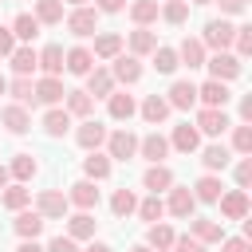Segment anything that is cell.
Here are the masks:
<instances>
[{"instance_id":"bcb514c9","label":"cell","mask_w":252,"mask_h":252,"mask_svg":"<svg viewBox=\"0 0 252 252\" xmlns=\"http://www.w3.org/2000/svg\"><path fill=\"white\" fill-rule=\"evenodd\" d=\"M28 197H32V193H28L24 185H8V189H4V205H8V209H16V213L28 205Z\"/></svg>"},{"instance_id":"52a82bcc","label":"cell","mask_w":252,"mask_h":252,"mask_svg":"<svg viewBox=\"0 0 252 252\" xmlns=\"http://www.w3.org/2000/svg\"><path fill=\"white\" fill-rule=\"evenodd\" d=\"M75 142H79L83 150H98V146L106 142V126H102V122H94V118H87V122L75 130Z\"/></svg>"},{"instance_id":"d6986e66","label":"cell","mask_w":252,"mask_h":252,"mask_svg":"<svg viewBox=\"0 0 252 252\" xmlns=\"http://www.w3.org/2000/svg\"><path fill=\"white\" fill-rule=\"evenodd\" d=\"M35 67H43L47 79H59V71H63V47H59V43H47V47L39 51V63H35Z\"/></svg>"},{"instance_id":"f6af8a7d","label":"cell","mask_w":252,"mask_h":252,"mask_svg":"<svg viewBox=\"0 0 252 252\" xmlns=\"http://www.w3.org/2000/svg\"><path fill=\"white\" fill-rule=\"evenodd\" d=\"M161 16H165V24H185V16H189V4H185V0H169V4L161 8Z\"/></svg>"},{"instance_id":"8992f818","label":"cell","mask_w":252,"mask_h":252,"mask_svg":"<svg viewBox=\"0 0 252 252\" xmlns=\"http://www.w3.org/2000/svg\"><path fill=\"white\" fill-rule=\"evenodd\" d=\"M106 146H110V158H118V161H130V158L138 154V138H134L130 130L106 134Z\"/></svg>"},{"instance_id":"cb8c5ba5","label":"cell","mask_w":252,"mask_h":252,"mask_svg":"<svg viewBox=\"0 0 252 252\" xmlns=\"http://www.w3.org/2000/svg\"><path fill=\"white\" fill-rule=\"evenodd\" d=\"M8 59H12V71L24 75V79H32V71H35V63H39V55H35L32 47H16Z\"/></svg>"},{"instance_id":"4316f807","label":"cell","mask_w":252,"mask_h":252,"mask_svg":"<svg viewBox=\"0 0 252 252\" xmlns=\"http://www.w3.org/2000/svg\"><path fill=\"white\" fill-rule=\"evenodd\" d=\"M43 130H47L51 138L67 134V130H71V114H67V110H59V106H51V110L43 114Z\"/></svg>"},{"instance_id":"ab89813d","label":"cell","mask_w":252,"mask_h":252,"mask_svg":"<svg viewBox=\"0 0 252 252\" xmlns=\"http://www.w3.org/2000/svg\"><path fill=\"white\" fill-rule=\"evenodd\" d=\"M130 16H134L138 28H146L150 20H158V0H138V4H130Z\"/></svg>"},{"instance_id":"680465c9","label":"cell","mask_w":252,"mask_h":252,"mask_svg":"<svg viewBox=\"0 0 252 252\" xmlns=\"http://www.w3.org/2000/svg\"><path fill=\"white\" fill-rule=\"evenodd\" d=\"M16 252H43V244H35V240H24Z\"/></svg>"},{"instance_id":"74e56055","label":"cell","mask_w":252,"mask_h":252,"mask_svg":"<svg viewBox=\"0 0 252 252\" xmlns=\"http://www.w3.org/2000/svg\"><path fill=\"white\" fill-rule=\"evenodd\" d=\"M134 98L130 94H110V118H118V122H130L134 118Z\"/></svg>"},{"instance_id":"60d3db41","label":"cell","mask_w":252,"mask_h":252,"mask_svg":"<svg viewBox=\"0 0 252 252\" xmlns=\"http://www.w3.org/2000/svg\"><path fill=\"white\" fill-rule=\"evenodd\" d=\"M8 91L16 94V102H20V106H28V102H35V87H32V79H24V75H16V79L8 83Z\"/></svg>"},{"instance_id":"836d02e7","label":"cell","mask_w":252,"mask_h":252,"mask_svg":"<svg viewBox=\"0 0 252 252\" xmlns=\"http://www.w3.org/2000/svg\"><path fill=\"white\" fill-rule=\"evenodd\" d=\"M122 51V35H114V32H102L98 39H94V55L98 59H114Z\"/></svg>"},{"instance_id":"03108f58","label":"cell","mask_w":252,"mask_h":252,"mask_svg":"<svg viewBox=\"0 0 252 252\" xmlns=\"http://www.w3.org/2000/svg\"><path fill=\"white\" fill-rule=\"evenodd\" d=\"M193 4H213V0H193Z\"/></svg>"},{"instance_id":"7402d4cb","label":"cell","mask_w":252,"mask_h":252,"mask_svg":"<svg viewBox=\"0 0 252 252\" xmlns=\"http://www.w3.org/2000/svg\"><path fill=\"white\" fill-rule=\"evenodd\" d=\"M189 228H193V236H197L201 244H209V240H224V228H220L217 220H209V217H189Z\"/></svg>"},{"instance_id":"b9f144b4","label":"cell","mask_w":252,"mask_h":252,"mask_svg":"<svg viewBox=\"0 0 252 252\" xmlns=\"http://www.w3.org/2000/svg\"><path fill=\"white\" fill-rule=\"evenodd\" d=\"M161 213H165V201H161L158 193H154V197H146V201L138 205V217H142V220H150V224H158V220H161Z\"/></svg>"},{"instance_id":"f5cc1de1","label":"cell","mask_w":252,"mask_h":252,"mask_svg":"<svg viewBox=\"0 0 252 252\" xmlns=\"http://www.w3.org/2000/svg\"><path fill=\"white\" fill-rule=\"evenodd\" d=\"M43 252H75V240H71V236H55Z\"/></svg>"},{"instance_id":"e7e4bbea","label":"cell","mask_w":252,"mask_h":252,"mask_svg":"<svg viewBox=\"0 0 252 252\" xmlns=\"http://www.w3.org/2000/svg\"><path fill=\"white\" fill-rule=\"evenodd\" d=\"M71 4H75V8H83V4H87V0H71Z\"/></svg>"},{"instance_id":"be15d7a7","label":"cell","mask_w":252,"mask_h":252,"mask_svg":"<svg viewBox=\"0 0 252 252\" xmlns=\"http://www.w3.org/2000/svg\"><path fill=\"white\" fill-rule=\"evenodd\" d=\"M4 91H8V79H4V75H0V94H4Z\"/></svg>"},{"instance_id":"c3c4849f","label":"cell","mask_w":252,"mask_h":252,"mask_svg":"<svg viewBox=\"0 0 252 252\" xmlns=\"http://www.w3.org/2000/svg\"><path fill=\"white\" fill-rule=\"evenodd\" d=\"M173 248H177V252H205V244H201L197 236H189V232H185V236H173Z\"/></svg>"},{"instance_id":"d6a6232c","label":"cell","mask_w":252,"mask_h":252,"mask_svg":"<svg viewBox=\"0 0 252 252\" xmlns=\"http://www.w3.org/2000/svg\"><path fill=\"white\" fill-rule=\"evenodd\" d=\"M165 114H169V102H165L161 94H150V98L142 102V118H146V122L158 126V122H165Z\"/></svg>"},{"instance_id":"ee69618b","label":"cell","mask_w":252,"mask_h":252,"mask_svg":"<svg viewBox=\"0 0 252 252\" xmlns=\"http://www.w3.org/2000/svg\"><path fill=\"white\" fill-rule=\"evenodd\" d=\"M154 67H158L161 75L177 71V51H173V47H154Z\"/></svg>"},{"instance_id":"44dd1931","label":"cell","mask_w":252,"mask_h":252,"mask_svg":"<svg viewBox=\"0 0 252 252\" xmlns=\"http://www.w3.org/2000/svg\"><path fill=\"white\" fill-rule=\"evenodd\" d=\"M138 150H142V158H150L154 165H161V158L169 154V138H161V134H146V138L138 142Z\"/></svg>"},{"instance_id":"4fadbf2b","label":"cell","mask_w":252,"mask_h":252,"mask_svg":"<svg viewBox=\"0 0 252 252\" xmlns=\"http://www.w3.org/2000/svg\"><path fill=\"white\" fill-rule=\"evenodd\" d=\"M169 106H177V110H189L193 102H197V87L189 83V79H177L173 87H169V98H165Z\"/></svg>"},{"instance_id":"6125c7cd","label":"cell","mask_w":252,"mask_h":252,"mask_svg":"<svg viewBox=\"0 0 252 252\" xmlns=\"http://www.w3.org/2000/svg\"><path fill=\"white\" fill-rule=\"evenodd\" d=\"M130 252H154V248H146V244H134V248H130Z\"/></svg>"},{"instance_id":"9c48e42d","label":"cell","mask_w":252,"mask_h":252,"mask_svg":"<svg viewBox=\"0 0 252 252\" xmlns=\"http://www.w3.org/2000/svg\"><path fill=\"white\" fill-rule=\"evenodd\" d=\"M87 94H91V98H110V94H114V75L102 71V67H94V71L87 75Z\"/></svg>"},{"instance_id":"8d00e7d4","label":"cell","mask_w":252,"mask_h":252,"mask_svg":"<svg viewBox=\"0 0 252 252\" xmlns=\"http://www.w3.org/2000/svg\"><path fill=\"white\" fill-rule=\"evenodd\" d=\"M12 35H16V39H35V35H39V20L28 16V12H20L16 24H12Z\"/></svg>"},{"instance_id":"6f0895ef","label":"cell","mask_w":252,"mask_h":252,"mask_svg":"<svg viewBox=\"0 0 252 252\" xmlns=\"http://www.w3.org/2000/svg\"><path fill=\"white\" fill-rule=\"evenodd\" d=\"M240 118H244V122L252 118V98H240Z\"/></svg>"},{"instance_id":"ba28073f","label":"cell","mask_w":252,"mask_h":252,"mask_svg":"<svg viewBox=\"0 0 252 252\" xmlns=\"http://www.w3.org/2000/svg\"><path fill=\"white\" fill-rule=\"evenodd\" d=\"M220 213H224L228 220H244V217H248V193H244V189L220 193Z\"/></svg>"},{"instance_id":"816d5d0a","label":"cell","mask_w":252,"mask_h":252,"mask_svg":"<svg viewBox=\"0 0 252 252\" xmlns=\"http://www.w3.org/2000/svg\"><path fill=\"white\" fill-rule=\"evenodd\" d=\"M248 181H252V161L244 158V161L236 165V185H240V189H248Z\"/></svg>"},{"instance_id":"3957f363","label":"cell","mask_w":252,"mask_h":252,"mask_svg":"<svg viewBox=\"0 0 252 252\" xmlns=\"http://www.w3.org/2000/svg\"><path fill=\"white\" fill-rule=\"evenodd\" d=\"M67 32L71 35H94L98 32V12L94 8H75L67 16Z\"/></svg>"},{"instance_id":"d590c367","label":"cell","mask_w":252,"mask_h":252,"mask_svg":"<svg viewBox=\"0 0 252 252\" xmlns=\"http://www.w3.org/2000/svg\"><path fill=\"white\" fill-rule=\"evenodd\" d=\"M35 20L39 24H59L63 20V0H35Z\"/></svg>"},{"instance_id":"e575fe53","label":"cell","mask_w":252,"mask_h":252,"mask_svg":"<svg viewBox=\"0 0 252 252\" xmlns=\"http://www.w3.org/2000/svg\"><path fill=\"white\" fill-rule=\"evenodd\" d=\"M94 110V98L87 94V91H67V114H79V118H87Z\"/></svg>"},{"instance_id":"5b68a950","label":"cell","mask_w":252,"mask_h":252,"mask_svg":"<svg viewBox=\"0 0 252 252\" xmlns=\"http://www.w3.org/2000/svg\"><path fill=\"white\" fill-rule=\"evenodd\" d=\"M224 130H228V114H224V110H213V106H205V110L197 114V134L220 138Z\"/></svg>"},{"instance_id":"277c9868","label":"cell","mask_w":252,"mask_h":252,"mask_svg":"<svg viewBox=\"0 0 252 252\" xmlns=\"http://www.w3.org/2000/svg\"><path fill=\"white\" fill-rule=\"evenodd\" d=\"M205 67L213 71V79H217V83H228V79H236V75H240V59H236V55H228V51H217Z\"/></svg>"},{"instance_id":"7a4b0ae2","label":"cell","mask_w":252,"mask_h":252,"mask_svg":"<svg viewBox=\"0 0 252 252\" xmlns=\"http://www.w3.org/2000/svg\"><path fill=\"white\" fill-rule=\"evenodd\" d=\"M232 35H236V28H232L228 20H209V24H205V35H201V43H209V47L224 51V47L232 43Z\"/></svg>"},{"instance_id":"e0dca14e","label":"cell","mask_w":252,"mask_h":252,"mask_svg":"<svg viewBox=\"0 0 252 252\" xmlns=\"http://www.w3.org/2000/svg\"><path fill=\"white\" fill-rule=\"evenodd\" d=\"M173 217H181V220H189L193 217V209H197V197L189 193V189H169V205H165Z\"/></svg>"},{"instance_id":"11a10c76","label":"cell","mask_w":252,"mask_h":252,"mask_svg":"<svg viewBox=\"0 0 252 252\" xmlns=\"http://www.w3.org/2000/svg\"><path fill=\"white\" fill-rule=\"evenodd\" d=\"M94 12H122V0H94Z\"/></svg>"},{"instance_id":"d4e9b609","label":"cell","mask_w":252,"mask_h":252,"mask_svg":"<svg viewBox=\"0 0 252 252\" xmlns=\"http://www.w3.org/2000/svg\"><path fill=\"white\" fill-rule=\"evenodd\" d=\"M83 173H87V181H102V177H110V158L98 154V150H91V158L83 161Z\"/></svg>"},{"instance_id":"7c38bea8","label":"cell","mask_w":252,"mask_h":252,"mask_svg":"<svg viewBox=\"0 0 252 252\" xmlns=\"http://www.w3.org/2000/svg\"><path fill=\"white\" fill-rule=\"evenodd\" d=\"M32 87H35V102H43V106L63 102V94H67V91H63V83H59V79H47V75H43L39 83H32Z\"/></svg>"},{"instance_id":"ac0fdd59","label":"cell","mask_w":252,"mask_h":252,"mask_svg":"<svg viewBox=\"0 0 252 252\" xmlns=\"http://www.w3.org/2000/svg\"><path fill=\"white\" fill-rule=\"evenodd\" d=\"M43 224H47V220H43L35 209H32V213H28V209H20V213H16V232H20L24 240H35V236L43 232Z\"/></svg>"},{"instance_id":"681fc988","label":"cell","mask_w":252,"mask_h":252,"mask_svg":"<svg viewBox=\"0 0 252 252\" xmlns=\"http://www.w3.org/2000/svg\"><path fill=\"white\" fill-rule=\"evenodd\" d=\"M232 39H236V51L240 55H252V28H236Z\"/></svg>"},{"instance_id":"db71d44e","label":"cell","mask_w":252,"mask_h":252,"mask_svg":"<svg viewBox=\"0 0 252 252\" xmlns=\"http://www.w3.org/2000/svg\"><path fill=\"white\" fill-rule=\"evenodd\" d=\"M16 51V35H12V28H0V55H12Z\"/></svg>"},{"instance_id":"6da1fadb","label":"cell","mask_w":252,"mask_h":252,"mask_svg":"<svg viewBox=\"0 0 252 252\" xmlns=\"http://www.w3.org/2000/svg\"><path fill=\"white\" fill-rule=\"evenodd\" d=\"M67 205H71V201H67L59 189H43V193L35 197V213H39L43 220H59V217L67 213Z\"/></svg>"},{"instance_id":"484cf974","label":"cell","mask_w":252,"mask_h":252,"mask_svg":"<svg viewBox=\"0 0 252 252\" xmlns=\"http://www.w3.org/2000/svg\"><path fill=\"white\" fill-rule=\"evenodd\" d=\"M67 236H71V240H91V236H94V217H91V213H75V217L67 220Z\"/></svg>"},{"instance_id":"83f0119b","label":"cell","mask_w":252,"mask_h":252,"mask_svg":"<svg viewBox=\"0 0 252 252\" xmlns=\"http://www.w3.org/2000/svg\"><path fill=\"white\" fill-rule=\"evenodd\" d=\"M228 146H220V142H213V146H205V154H201V161H205V169L209 173H217V169H224L228 165Z\"/></svg>"},{"instance_id":"9f6ffc18","label":"cell","mask_w":252,"mask_h":252,"mask_svg":"<svg viewBox=\"0 0 252 252\" xmlns=\"http://www.w3.org/2000/svg\"><path fill=\"white\" fill-rule=\"evenodd\" d=\"M217 4H220V12H228V16L244 12V0H217Z\"/></svg>"},{"instance_id":"f1b7e54d","label":"cell","mask_w":252,"mask_h":252,"mask_svg":"<svg viewBox=\"0 0 252 252\" xmlns=\"http://www.w3.org/2000/svg\"><path fill=\"white\" fill-rule=\"evenodd\" d=\"M142 185H146L150 193H161V189H169V185H173V173H169L165 165H150V169H146V177H142Z\"/></svg>"},{"instance_id":"94428289","label":"cell","mask_w":252,"mask_h":252,"mask_svg":"<svg viewBox=\"0 0 252 252\" xmlns=\"http://www.w3.org/2000/svg\"><path fill=\"white\" fill-rule=\"evenodd\" d=\"M8 177H12V173H8V165H0V189H8Z\"/></svg>"},{"instance_id":"9a60e30c","label":"cell","mask_w":252,"mask_h":252,"mask_svg":"<svg viewBox=\"0 0 252 252\" xmlns=\"http://www.w3.org/2000/svg\"><path fill=\"white\" fill-rule=\"evenodd\" d=\"M0 122L12 130V134H24V130H32V118H28V106H20V102H12V106H4L0 110Z\"/></svg>"},{"instance_id":"1f68e13d","label":"cell","mask_w":252,"mask_h":252,"mask_svg":"<svg viewBox=\"0 0 252 252\" xmlns=\"http://www.w3.org/2000/svg\"><path fill=\"white\" fill-rule=\"evenodd\" d=\"M158 47V35L150 32V28H138V32H130V51H134V59L138 55H150Z\"/></svg>"},{"instance_id":"603a6c76","label":"cell","mask_w":252,"mask_h":252,"mask_svg":"<svg viewBox=\"0 0 252 252\" xmlns=\"http://www.w3.org/2000/svg\"><path fill=\"white\" fill-rule=\"evenodd\" d=\"M169 146H173V150H181V154H193V150L201 146L197 126H189V122H185V126H177V130H173V138H169Z\"/></svg>"},{"instance_id":"2e32d148","label":"cell","mask_w":252,"mask_h":252,"mask_svg":"<svg viewBox=\"0 0 252 252\" xmlns=\"http://www.w3.org/2000/svg\"><path fill=\"white\" fill-rule=\"evenodd\" d=\"M67 201H71V205H79L83 213H87V209H94V205H98V189H94V181H75V185H71V193H67Z\"/></svg>"},{"instance_id":"5bb4252c","label":"cell","mask_w":252,"mask_h":252,"mask_svg":"<svg viewBox=\"0 0 252 252\" xmlns=\"http://www.w3.org/2000/svg\"><path fill=\"white\" fill-rule=\"evenodd\" d=\"M197 98H205V106H213V110H224V102H228L232 94H228V87H224V83L209 79L205 87H197Z\"/></svg>"},{"instance_id":"4dcf8cb0","label":"cell","mask_w":252,"mask_h":252,"mask_svg":"<svg viewBox=\"0 0 252 252\" xmlns=\"http://www.w3.org/2000/svg\"><path fill=\"white\" fill-rule=\"evenodd\" d=\"M146 248H158V252H165V248H173V228L169 224H150V232H146Z\"/></svg>"},{"instance_id":"7dc6e473","label":"cell","mask_w":252,"mask_h":252,"mask_svg":"<svg viewBox=\"0 0 252 252\" xmlns=\"http://www.w3.org/2000/svg\"><path fill=\"white\" fill-rule=\"evenodd\" d=\"M232 146H236L240 154H252V126H236V130H232Z\"/></svg>"},{"instance_id":"8fae6325","label":"cell","mask_w":252,"mask_h":252,"mask_svg":"<svg viewBox=\"0 0 252 252\" xmlns=\"http://www.w3.org/2000/svg\"><path fill=\"white\" fill-rule=\"evenodd\" d=\"M63 67H67L71 75H91V71H94V55H91L87 47H71V51L63 55Z\"/></svg>"},{"instance_id":"91938a15","label":"cell","mask_w":252,"mask_h":252,"mask_svg":"<svg viewBox=\"0 0 252 252\" xmlns=\"http://www.w3.org/2000/svg\"><path fill=\"white\" fill-rule=\"evenodd\" d=\"M87 252H114V248H110V244H102V240H91V244H87Z\"/></svg>"},{"instance_id":"f546056e","label":"cell","mask_w":252,"mask_h":252,"mask_svg":"<svg viewBox=\"0 0 252 252\" xmlns=\"http://www.w3.org/2000/svg\"><path fill=\"white\" fill-rule=\"evenodd\" d=\"M220 193H224V185H220V177H213V173H205V177L193 185V197H197V201H220Z\"/></svg>"},{"instance_id":"ffe728a7","label":"cell","mask_w":252,"mask_h":252,"mask_svg":"<svg viewBox=\"0 0 252 252\" xmlns=\"http://www.w3.org/2000/svg\"><path fill=\"white\" fill-rule=\"evenodd\" d=\"M118 83H138L142 79V63L134 55H114V71H110Z\"/></svg>"},{"instance_id":"f907efd6","label":"cell","mask_w":252,"mask_h":252,"mask_svg":"<svg viewBox=\"0 0 252 252\" xmlns=\"http://www.w3.org/2000/svg\"><path fill=\"white\" fill-rule=\"evenodd\" d=\"M220 252H252L248 236H232V240H220Z\"/></svg>"},{"instance_id":"f35d334b","label":"cell","mask_w":252,"mask_h":252,"mask_svg":"<svg viewBox=\"0 0 252 252\" xmlns=\"http://www.w3.org/2000/svg\"><path fill=\"white\" fill-rule=\"evenodd\" d=\"M35 169H39V165H35V158H32V154H16V161H12V169H8V173H12L16 181H32V177H35Z\"/></svg>"},{"instance_id":"30bf717a","label":"cell","mask_w":252,"mask_h":252,"mask_svg":"<svg viewBox=\"0 0 252 252\" xmlns=\"http://www.w3.org/2000/svg\"><path fill=\"white\" fill-rule=\"evenodd\" d=\"M177 63H185L189 71H193V67H205V43L185 35V39H181V47H177Z\"/></svg>"},{"instance_id":"7bdbcfd3","label":"cell","mask_w":252,"mask_h":252,"mask_svg":"<svg viewBox=\"0 0 252 252\" xmlns=\"http://www.w3.org/2000/svg\"><path fill=\"white\" fill-rule=\"evenodd\" d=\"M110 209H114V217H130V213L138 209V201H134L130 189H118V193L110 197Z\"/></svg>"}]
</instances>
